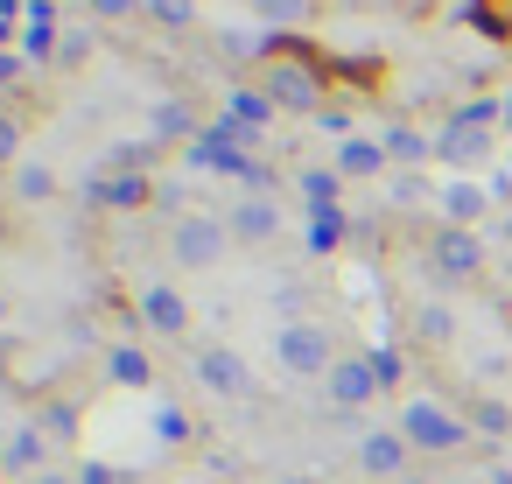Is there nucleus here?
<instances>
[{
    "label": "nucleus",
    "instance_id": "f257e3e1",
    "mask_svg": "<svg viewBox=\"0 0 512 484\" xmlns=\"http://www.w3.org/2000/svg\"><path fill=\"white\" fill-rule=\"evenodd\" d=\"M260 92L281 113H323V64L295 36H274L267 43V64H260Z\"/></svg>",
    "mask_w": 512,
    "mask_h": 484
},
{
    "label": "nucleus",
    "instance_id": "f03ea898",
    "mask_svg": "<svg viewBox=\"0 0 512 484\" xmlns=\"http://www.w3.org/2000/svg\"><path fill=\"white\" fill-rule=\"evenodd\" d=\"M491 127H498V106H491V99H477V106H463V113H449V120H442L435 155H442V162H456V169H470V162H484Z\"/></svg>",
    "mask_w": 512,
    "mask_h": 484
},
{
    "label": "nucleus",
    "instance_id": "7ed1b4c3",
    "mask_svg": "<svg viewBox=\"0 0 512 484\" xmlns=\"http://www.w3.org/2000/svg\"><path fill=\"white\" fill-rule=\"evenodd\" d=\"M400 435L414 442V449H463V421L449 414V407H435V400H414L407 414H400Z\"/></svg>",
    "mask_w": 512,
    "mask_h": 484
},
{
    "label": "nucleus",
    "instance_id": "20e7f679",
    "mask_svg": "<svg viewBox=\"0 0 512 484\" xmlns=\"http://www.w3.org/2000/svg\"><path fill=\"white\" fill-rule=\"evenodd\" d=\"M225 239H232V225H218V218H183V225L169 232V253H176L183 267H218Z\"/></svg>",
    "mask_w": 512,
    "mask_h": 484
},
{
    "label": "nucleus",
    "instance_id": "39448f33",
    "mask_svg": "<svg viewBox=\"0 0 512 484\" xmlns=\"http://www.w3.org/2000/svg\"><path fill=\"white\" fill-rule=\"evenodd\" d=\"M428 260H435L449 281H470V274L484 267V246H477L463 225H442V232H435V246H428Z\"/></svg>",
    "mask_w": 512,
    "mask_h": 484
},
{
    "label": "nucleus",
    "instance_id": "423d86ee",
    "mask_svg": "<svg viewBox=\"0 0 512 484\" xmlns=\"http://www.w3.org/2000/svg\"><path fill=\"white\" fill-rule=\"evenodd\" d=\"M281 365H288V372H323V379H330L337 358H330V337H316L309 323H295V330H281Z\"/></svg>",
    "mask_w": 512,
    "mask_h": 484
},
{
    "label": "nucleus",
    "instance_id": "0eeeda50",
    "mask_svg": "<svg viewBox=\"0 0 512 484\" xmlns=\"http://www.w3.org/2000/svg\"><path fill=\"white\" fill-rule=\"evenodd\" d=\"M372 393H379V372H372L365 358H337V365H330V400H337V407H365Z\"/></svg>",
    "mask_w": 512,
    "mask_h": 484
},
{
    "label": "nucleus",
    "instance_id": "6e6552de",
    "mask_svg": "<svg viewBox=\"0 0 512 484\" xmlns=\"http://www.w3.org/2000/svg\"><path fill=\"white\" fill-rule=\"evenodd\" d=\"M197 379H204L211 393H246V386H253L246 365H239V351H197Z\"/></svg>",
    "mask_w": 512,
    "mask_h": 484
},
{
    "label": "nucleus",
    "instance_id": "1a4fd4ad",
    "mask_svg": "<svg viewBox=\"0 0 512 484\" xmlns=\"http://www.w3.org/2000/svg\"><path fill=\"white\" fill-rule=\"evenodd\" d=\"M330 169H337V176H379V169H386V148L365 141V134H351V141L330 155Z\"/></svg>",
    "mask_w": 512,
    "mask_h": 484
},
{
    "label": "nucleus",
    "instance_id": "9d476101",
    "mask_svg": "<svg viewBox=\"0 0 512 484\" xmlns=\"http://www.w3.org/2000/svg\"><path fill=\"white\" fill-rule=\"evenodd\" d=\"M141 316H148L162 337H183V323H190V309H183L176 288H148V295H141Z\"/></svg>",
    "mask_w": 512,
    "mask_h": 484
},
{
    "label": "nucleus",
    "instance_id": "9b49d317",
    "mask_svg": "<svg viewBox=\"0 0 512 484\" xmlns=\"http://www.w3.org/2000/svg\"><path fill=\"white\" fill-rule=\"evenodd\" d=\"M407 449H414L407 435H365V449H358V456H365V470H372V477H393V470H407Z\"/></svg>",
    "mask_w": 512,
    "mask_h": 484
},
{
    "label": "nucleus",
    "instance_id": "f8f14e48",
    "mask_svg": "<svg viewBox=\"0 0 512 484\" xmlns=\"http://www.w3.org/2000/svg\"><path fill=\"white\" fill-rule=\"evenodd\" d=\"M274 113H281V106H274V99H267V92H246V85H239V92H232V99H225V120H239V127H246V134H260V127H267V120H274Z\"/></svg>",
    "mask_w": 512,
    "mask_h": 484
},
{
    "label": "nucleus",
    "instance_id": "ddd939ff",
    "mask_svg": "<svg viewBox=\"0 0 512 484\" xmlns=\"http://www.w3.org/2000/svg\"><path fill=\"white\" fill-rule=\"evenodd\" d=\"M484 204H491V190H477V183H449L442 190V218L463 225V232H470V218H484Z\"/></svg>",
    "mask_w": 512,
    "mask_h": 484
},
{
    "label": "nucleus",
    "instance_id": "4468645a",
    "mask_svg": "<svg viewBox=\"0 0 512 484\" xmlns=\"http://www.w3.org/2000/svg\"><path fill=\"white\" fill-rule=\"evenodd\" d=\"M92 197L113 204V211H141V204H148V176H106Z\"/></svg>",
    "mask_w": 512,
    "mask_h": 484
},
{
    "label": "nucleus",
    "instance_id": "2eb2a0df",
    "mask_svg": "<svg viewBox=\"0 0 512 484\" xmlns=\"http://www.w3.org/2000/svg\"><path fill=\"white\" fill-rule=\"evenodd\" d=\"M274 225H281V218H274L267 197H246V204L232 211V232H239V239H274Z\"/></svg>",
    "mask_w": 512,
    "mask_h": 484
},
{
    "label": "nucleus",
    "instance_id": "dca6fc26",
    "mask_svg": "<svg viewBox=\"0 0 512 484\" xmlns=\"http://www.w3.org/2000/svg\"><path fill=\"white\" fill-rule=\"evenodd\" d=\"M337 169H302V197H309V211L323 218V211H337Z\"/></svg>",
    "mask_w": 512,
    "mask_h": 484
},
{
    "label": "nucleus",
    "instance_id": "f3484780",
    "mask_svg": "<svg viewBox=\"0 0 512 484\" xmlns=\"http://www.w3.org/2000/svg\"><path fill=\"white\" fill-rule=\"evenodd\" d=\"M253 8L274 22V36H288L295 22H309V15H316V0H253Z\"/></svg>",
    "mask_w": 512,
    "mask_h": 484
},
{
    "label": "nucleus",
    "instance_id": "a211bd4d",
    "mask_svg": "<svg viewBox=\"0 0 512 484\" xmlns=\"http://www.w3.org/2000/svg\"><path fill=\"white\" fill-rule=\"evenodd\" d=\"M155 134H162V141H197V120H190V106H183V99L155 106Z\"/></svg>",
    "mask_w": 512,
    "mask_h": 484
},
{
    "label": "nucleus",
    "instance_id": "6ab92c4d",
    "mask_svg": "<svg viewBox=\"0 0 512 484\" xmlns=\"http://www.w3.org/2000/svg\"><path fill=\"white\" fill-rule=\"evenodd\" d=\"M379 148H386V162H421V155H435V141H421L414 127H386Z\"/></svg>",
    "mask_w": 512,
    "mask_h": 484
},
{
    "label": "nucleus",
    "instance_id": "aec40b11",
    "mask_svg": "<svg viewBox=\"0 0 512 484\" xmlns=\"http://www.w3.org/2000/svg\"><path fill=\"white\" fill-rule=\"evenodd\" d=\"M162 29H197V0H141Z\"/></svg>",
    "mask_w": 512,
    "mask_h": 484
},
{
    "label": "nucleus",
    "instance_id": "412c9836",
    "mask_svg": "<svg viewBox=\"0 0 512 484\" xmlns=\"http://www.w3.org/2000/svg\"><path fill=\"white\" fill-rule=\"evenodd\" d=\"M15 197H29V204H36V197H57V176H50L43 162H22V176H15Z\"/></svg>",
    "mask_w": 512,
    "mask_h": 484
},
{
    "label": "nucleus",
    "instance_id": "4be33fe9",
    "mask_svg": "<svg viewBox=\"0 0 512 484\" xmlns=\"http://www.w3.org/2000/svg\"><path fill=\"white\" fill-rule=\"evenodd\" d=\"M113 379H120V386H141V379H148V358H141L134 344H120V351H113Z\"/></svg>",
    "mask_w": 512,
    "mask_h": 484
},
{
    "label": "nucleus",
    "instance_id": "5701e85b",
    "mask_svg": "<svg viewBox=\"0 0 512 484\" xmlns=\"http://www.w3.org/2000/svg\"><path fill=\"white\" fill-rule=\"evenodd\" d=\"M309 239H316V246H323V253H330V246H337V239H344V211H323V218H316V225H309Z\"/></svg>",
    "mask_w": 512,
    "mask_h": 484
},
{
    "label": "nucleus",
    "instance_id": "b1692460",
    "mask_svg": "<svg viewBox=\"0 0 512 484\" xmlns=\"http://www.w3.org/2000/svg\"><path fill=\"white\" fill-rule=\"evenodd\" d=\"M36 456H43V435H36V428H22V435L8 442V463H36Z\"/></svg>",
    "mask_w": 512,
    "mask_h": 484
},
{
    "label": "nucleus",
    "instance_id": "393cba45",
    "mask_svg": "<svg viewBox=\"0 0 512 484\" xmlns=\"http://www.w3.org/2000/svg\"><path fill=\"white\" fill-rule=\"evenodd\" d=\"M15 148H22V120L0 113V162H15Z\"/></svg>",
    "mask_w": 512,
    "mask_h": 484
},
{
    "label": "nucleus",
    "instance_id": "a878e982",
    "mask_svg": "<svg viewBox=\"0 0 512 484\" xmlns=\"http://www.w3.org/2000/svg\"><path fill=\"white\" fill-rule=\"evenodd\" d=\"M365 365H372V372H379V386H393V379H400V351H372V358H365Z\"/></svg>",
    "mask_w": 512,
    "mask_h": 484
},
{
    "label": "nucleus",
    "instance_id": "bb28decb",
    "mask_svg": "<svg viewBox=\"0 0 512 484\" xmlns=\"http://www.w3.org/2000/svg\"><path fill=\"white\" fill-rule=\"evenodd\" d=\"M85 8H92V15H106V22H120V15H134V8H141V0H85Z\"/></svg>",
    "mask_w": 512,
    "mask_h": 484
},
{
    "label": "nucleus",
    "instance_id": "cd10ccee",
    "mask_svg": "<svg viewBox=\"0 0 512 484\" xmlns=\"http://www.w3.org/2000/svg\"><path fill=\"white\" fill-rule=\"evenodd\" d=\"M85 50H92V36L78 29V36H64V50H57V57H64V64H85Z\"/></svg>",
    "mask_w": 512,
    "mask_h": 484
},
{
    "label": "nucleus",
    "instance_id": "c85d7f7f",
    "mask_svg": "<svg viewBox=\"0 0 512 484\" xmlns=\"http://www.w3.org/2000/svg\"><path fill=\"white\" fill-rule=\"evenodd\" d=\"M162 435H169V442H183V435H190V421H183V407H162Z\"/></svg>",
    "mask_w": 512,
    "mask_h": 484
},
{
    "label": "nucleus",
    "instance_id": "c756f323",
    "mask_svg": "<svg viewBox=\"0 0 512 484\" xmlns=\"http://www.w3.org/2000/svg\"><path fill=\"white\" fill-rule=\"evenodd\" d=\"M78 484H120V477H113V470H106V463H92V470H85V477H78Z\"/></svg>",
    "mask_w": 512,
    "mask_h": 484
},
{
    "label": "nucleus",
    "instance_id": "7c9ffc66",
    "mask_svg": "<svg viewBox=\"0 0 512 484\" xmlns=\"http://www.w3.org/2000/svg\"><path fill=\"white\" fill-rule=\"evenodd\" d=\"M15 78H22V64H15L8 50H0V85H15Z\"/></svg>",
    "mask_w": 512,
    "mask_h": 484
},
{
    "label": "nucleus",
    "instance_id": "2f4dec72",
    "mask_svg": "<svg viewBox=\"0 0 512 484\" xmlns=\"http://www.w3.org/2000/svg\"><path fill=\"white\" fill-rule=\"evenodd\" d=\"M498 120H505V127H512V99H498Z\"/></svg>",
    "mask_w": 512,
    "mask_h": 484
},
{
    "label": "nucleus",
    "instance_id": "473e14b6",
    "mask_svg": "<svg viewBox=\"0 0 512 484\" xmlns=\"http://www.w3.org/2000/svg\"><path fill=\"white\" fill-rule=\"evenodd\" d=\"M8 43H15V29H8V22H0V50H8Z\"/></svg>",
    "mask_w": 512,
    "mask_h": 484
},
{
    "label": "nucleus",
    "instance_id": "72a5a7b5",
    "mask_svg": "<svg viewBox=\"0 0 512 484\" xmlns=\"http://www.w3.org/2000/svg\"><path fill=\"white\" fill-rule=\"evenodd\" d=\"M477 8H484V0H477ZM505 8H512V0H498V15H505Z\"/></svg>",
    "mask_w": 512,
    "mask_h": 484
},
{
    "label": "nucleus",
    "instance_id": "f704fd0d",
    "mask_svg": "<svg viewBox=\"0 0 512 484\" xmlns=\"http://www.w3.org/2000/svg\"><path fill=\"white\" fill-rule=\"evenodd\" d=\"M36 484H64V477H36Z\"/></svg>",
    "mask_w": 512,
    "mask_h": 484
},
{
    "label": "nucleus",
    "instance_id": "c9c22d12",
    "mask_svg": "<svg viewBox=\"0 0 512 484\" xmlns=\"http://www.w3.org/2000/svg\"><path fill=\"white\" fill-rule=\"evenodd\" d=\"M295 484H302V477H295Z\"/></svg>",
    "mask_w": 512,
    "mask_h": 484
}]
</instances>
